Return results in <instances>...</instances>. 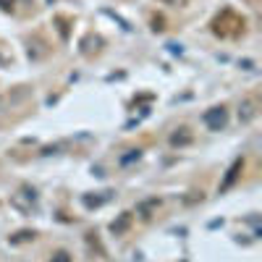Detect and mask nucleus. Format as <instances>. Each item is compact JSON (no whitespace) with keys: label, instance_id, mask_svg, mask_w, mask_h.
I'll list each match as a JSON object with an SVG mask.
<instances>
[{"label":"nucleus","instance_id":"f257e3e1","mask_svg":"<svg viewBox=\"0 0 262 262\" xmlns=\"http://www.w3.org/2000/svg\"><path fill=\"white\" fill-rule=\"evenodd\" d=\"M226 121H228V113H226L223 105H221V107H212V111L205 113V123H207L212 131H221V128L226 126Z\"/></svg>","mask_w":262,"mask_h":262},{"label":"nucleus","instance_id":"f03ea898","mask_svg":"<svg viewBox=\"0 0 262 262\" xmlns=\"http://www.w3.org/2000/svg\"><path fill=\"white\" fill-rule=\"evenodd\" d=\"M254 116H257V97H247L242 102V111H238V121L249 123V121H254Z\"/></svg>","mask_w":262,"mask_h":262},{"label":"nucleus","instance_id":"7ed1b4c3","mask_svg":"<svg viewBox=\"0 0 262 262\" xmlns=\"http://www.w3.org/2000/svg\"><path fill=\"white\" fill-rule=\"evenodd\" d=\"M242 165H244V160H236V163H233V168L228 170V179H226V184H223V189H228V186L233 184V179H236V173H238V170H242Z\"/></svg>","mask_w":262,"mask_h":262},{"label":"nucleus","instance_id":"20e7f679","mask_svg":"<svg viewBox=\"0 0 262 262\" xmlns=\"http://www.w3.org/2000/svg\"><path fill=\"white\" fill-rule=\"evenodd\" d=\"M128 223H131V212H123V217H121L118 223H113L111 228H113V233H121V231H123V228H126Z\"/></svg>","mask_w":262,"mask_h":262},{"label":"nucleus","instance_id":"39448f33","mask_svg":"<svg viewBox=\"0 0 262 262\" xmlns=\"http://www.w3.org/2000/svg\"><path fill=\"white\" fill-rule=\"evenodd\" d=\"M191 142V134H173L170 137V144L176 147V144H189Z\"/></svg>","mask_w":262,"mask_h":262},{"label":"nucleus","instance_id":"423d86ee","mask_svg":"<svg viewBox=\"0 0 262 262\" xmlns=\"http://www.w3.org/2000/svg\"><path fill=\"white\" fill-rule=\"evenodd\" d=\"M55 257H58V259H53V262H71V259H69V254H66V252H58Z\"/></svg>","mask_w":262,"mask_h":262},{"label":"nucleus","instance_id":"0eeeda50","mask_svg":"<svg viewBox=\"0 0 262 262\" xmlns=\"http://www.w3.org/2000/svg\"><path fill=\"white\" fill-rule=\"evenodd\" d=\"M168 3H170V6H186L189 0H168Z\"/></svg>","mask_w":262,"mask_h":262}]
</instances>
